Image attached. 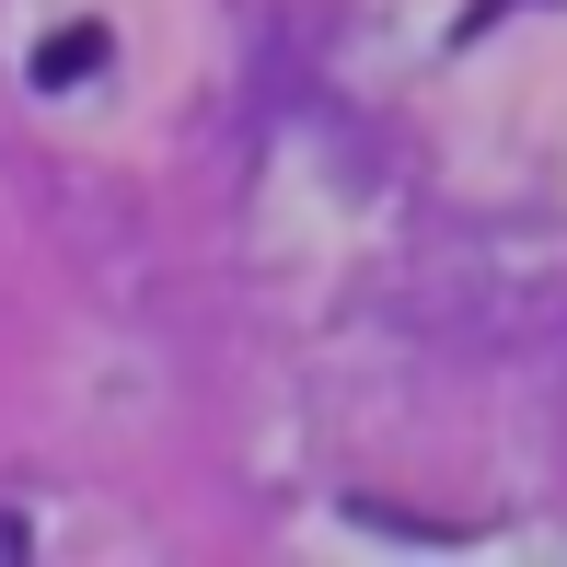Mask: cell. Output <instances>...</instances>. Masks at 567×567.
<instances>
[{"mask_svg": "<svg viewBox=\"0 0 567 567\" xmlns=\"http://www.w3.org/2000/svg\"><path fill=\"white\" fill-rule=\"evenodd\" d=\"M0 556H35V522H23V509H0Z\"/></svg>", "mask_w": 567, "mask_h": 567, "instance_id": "6da1fadb", "label": "cell"}]
</instances>
